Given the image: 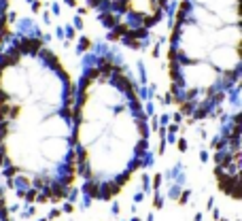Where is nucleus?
Listing matches in <instances>:
<instances>
[{"label": "nucleus", "instance_id": "obj_2", "mask_svg": "<svg viewBox=\"0 0 242 221\" xmlns=\"http://www.w3.org/2000/svg\"><path fill=\"white\" fill-rule=\"evenodd\" d=\"M149 123L138 85L113 53L85 62L74 85V164L83 204L110 202L147 164Z\"/></svg>", "mask_w": 242, "mask_h": 221}, {"label": "nucleus", "instance_id": "obj_1", "mask_svg": "<svg viewBox=\"0 0 242 221\" xmlns=\"http://www.w3.org/2000/svg\"><path fill=\"white\" fill-rule=\"evenodd\" d=\"M0 172L26 204L77 200L74 83L36 34L0 49Z\"/></svg>", "mask_w": 242, "mask_h": 221}, {"label": "nucleus", "instance_id": "obj_3", "mask_svg": "<svg viewBox=\"0 0 242 221\" xmlns=\"http://www.w3.org/2000/svg\"><path fill=\"white\" fill-rule=\"evenodd\" d=\"M170 92L191 121L223 109L240 81L238 0H181L168 51Z\"/></svg>", "mask_w": 242, "mask_h": 221}, {"label": "nucleus", "instance_id": "obj_6", "mask_svg": "<svg viewBox=\"0 0 242 221\" xmlns=\"http://www.w3.org/2000/svg\"><path fill=\"white\" fill-rule=\"evenodd\" d=\"M9 204H7V196H4V189L0 187V221H13L9 215Z\"/></svg>", "mask_w": 242, "mask_h": 221}, {"label": "nucleus", "instance_id": "obj_4", "mask_svg": "<svg viewBox=\"0 0 242 221\" xmlns=\"http://www.w3.org/2000/svg\"><path fill=\"white\" fill-rule=\"evenodd\" d=\"M110 36L138 47L161 19L166 0H91Z\"/></svg>", "mask_w": 242, "mask_h": 221}, {"label": "nucleus", "instance_id": "obj_5", "mask_svg": "<svg viewBox=\"0 0 242 221\" xmlns=\"http://www.w3.org/2000/svg\"><path fill=\"white\" fill-rule=\"evenodd\" d=\"M7 4L9 0H0V49L4 45V34H7Z\"/></svg>", "mask_w": 242, "mask_h": 221}]
</instances>
